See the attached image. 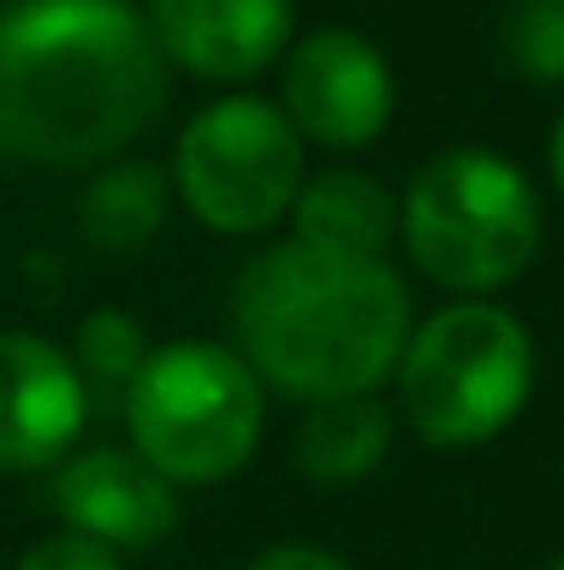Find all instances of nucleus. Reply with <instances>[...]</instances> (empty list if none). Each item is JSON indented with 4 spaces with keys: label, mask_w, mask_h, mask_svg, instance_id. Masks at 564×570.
Returning a JSON list of instances; mask_svg holds the SVG:
<instances>
[{
    "label": "nucleus",
    "mask_w": 564,
    "mask_h": 570,
    "mask_svg": "<svg viewBox=\"0 0 564 570\" xmlns=\"http://www.w3.org/2000/svg\"><path fill=\"white\" fill-rule=\"evenodd\" d=\"M398 238L437 288L487 299L537 261L543 205L515 161L493 150H448L409 178Z\"/></svg>",
    "instance_id": "7ed1b4c3"
},
{
    "label": "nucleus",
    "mask_w": 564,
    "mask_h": 570,
    "mask_svg": "<svg viewBox=\"0 0 564 570\" xmlns=\"http://www.w3.org/2000/svg\"><path fill=\"white\" fill-rule=\"evenodd\" d=\"M294 238L344 249V255H382L398 238V199L372 173H327L294 194Z\"/></svg>",
    "instance_id": "f8f14e48"
},
{
    "label": "nucleus",
    "mask_w": 564,
    "mask_h": 570,
    "mask_svg": "<svg viewBox=\"0 0 564 570\" xmlns=\"http://www.w3.org/2000/svg\"><path fill=\"white\" fill-rule=\"evenodd\" d=\"M238 355L288 399L321 404L376 393L409 344V288L387 255H344L321 244L260 249L232 288Z\"/></svg>",
    "instance_id": "f03ea898"
},
{
    "label": "nucleus",
    "mask_w": 564,
    "mask_h": 570,
    "mask_svg": "<svg viewBox=\"0 0 564 570\" xmlns=\"http://www.w3.org/2000/svg\"><path fill=\"white\" fill-rule=\"evenodd\" d=\"M172 184L188 216L210 233H266L294 210V194L305 184V139L294 134L283 106L260 95H221L184 128Z\"/></svg>",
    "instance_id": "423d86ee"
},
{
    "label": "nucleus",
    "mask_w": 564,
    "mask_h": 570,
    "mask_svg": "<svg viewBox=\"0 0 564 570\" xmlns=\"http://www.w3.org/2000/svg\"><path fill=\"white\" fill-rule=\"evenodd\" d=\"M145 355H150V338H145V327L128 316V311H89L83 322H78V333H72V366H78V377L83 387L89 382H100V387H128L133 372L145 366Z\"/></svg>",
    "instance_id": "4468645a"
},
{
    "label": "nucleus",
    "mask_w": 564,
    "mask_h": 570,
    "mask_svg": "<svg viewBox=\"0 0 564 570\" xmlns=\"http://www.w3.org/2000/svg\"><path fill=\"white\" fill-rule=\"evenodd\" d=\"M50 510L61 515L67 532L111 554H139L172 538L178 488L156 465H145L133 449H83V454L56 460Z\"/></svg>",
    "instance_id": "6e6552de"
},
{
    "label": "nucleus",
    "mask_w": 564,
    "mask_h": 570,
    "mask_svg": "<svg viewBox=\"0 0 564 570\" xmlns=\"http://www.w3.org/2000/svg\"><path fill=\"white\" fill-rule=\"evenodd\" d=\"M283 117L327 150H366L393 122V72L366 33L316 28L288 45Z\"/></svg>",
    "instance_id": "0eeeda50"
},
{
    "label": "nucleus",
    "mask_w": 564,
    "mask_h": 570,
    "mask_svg": "<svg viewBox=\"0 0 564 570\" xmlns=\"http://www.w3.org/2000/svg\"><path fill=\"white\" fill-rule=\"evenodd\" d=\"M244 570H355V566L327 554V549H310V543H277V549H260Z\"/></svg>",
    "instance_id": "f3484780"
},
{
    "label": "nucleus",
    "mask_w": 564,
    "mask_h": 570,
    "mask_svg": "<svg viewBox=\"0 0 564 570\" xmlns=\"http://www.w3.org/2000/svg\"><path fill=\"white\" fill-rule=\"evenodd\" d=\"M548 173H554V189L564 194V106L554 117V134H548Z\"/></svg>",
    "instance_id": "a211bd4d"
},
{
    "label": "nucleus",
    "mask_w": 564,
    "mask_h": 570,
    "mask_svg": "<svg viewBox=\"0 0 564 570\" xmlns=\"http://www.w3.org/2000/svg\"><path fill=\"white\" fill-rule=\"evenodd\" d=\"M128 443L172 488L227 482L249 465L266 432V393L244 355L221 344L150 350L128 382Z\"/></svg>",
    "instance_id": "39448f33"
},
{
    "label": "nucleus",
    "mask_w": 564,
    "mask_h": 570,
    "mask_svg": "<svg viewBox=\"0 0 564 570\" xmlns=\"http://www.w3.org/2000/svg\"><path fill=\"white\" fill-rule=\"evenodd\" d=\"M504 61L532 83H564V0H515L498 28Z\"/></svg>",
    "instance_id": "2eb2a0df"
},
{
    "label": "nucleus",
    "mask_w": 564,
    "mask_h": 570,
    "mask_svg": "<svg viewBox=\"0 0 564 570\" xmlns=\"http://www.w3.org/2000/svg\"><path fill=\"white\" fill-rule=\"evenodd\" d=\"M83 415L89 387L56 344L0 333V471H44L67 460Z\"/></svg>",
    "instance_id": "1a4fd4ad"
},
{
    "label": "nucleus",
    "mask_w": 564,
    "mask_h": 570,
    "mask_svg": "<svg viewBox=\"0 0 564 570\" xmlns=\"http://www.w3.org/2000/svg\"><path fill=\"white\" fill-rule=\"evenodd\" d=\"M548 570H564V560H560V566H548Z\"/></svg>",
    "instance_id": "6ab92c4d"
},
{
    "label": "nucleus",
    "mask_w": 564,
    "mask_h": 570,
    "mask_svg": "<svg viewBox=\"0 0 564 570\" xmlns=\"http://www.w3.org/2000/svg\"><path fill=\"white\" fill-rule=\"evenodd\" d=\"M167 106V56L128 0L0 6V156L100 167Z\"/></svg>",
    "instance_id": "f257e3e1"
},
{
    "label": "nucleus",
    "mask_w": 564,
    "mask_h": 570,
    "mask_svg": "<svg viewBox=\"0 0 564 570\" xmlns=\"http://www.w3.org/2000/svg\"><path fill=\"white\" fill-rule=\"evenodd\" d=\"M11 570H122V554L78 538V532H61V538H44L33 543Z\"/></svg>",
    "instance_id": "dca6fc26"
},
{
    "label": "nucleus",
    "mask_w": 564,
    "mask_h": 570,
    "mask_svg": "<svg viewBox=\"0 0 564 570\" xmlns=\"http://www.w3.org/2000/svg\"><path fill=\"white\" fill-rule=\"evenodd\" d=\"M167 205H172V184L156 161H117L83 189L78 227L95 249L122 255V249H145L161 233Z\"/></svg>",
    "instance_id": "ddd939ff"
},
{
    "label": "nucleus",
    "mask_w": 564,
    "mask_h": 570,
    "mask_svg": "<svg viewBox=\"0 0 564 570\" xmlns=\"http://www.w3.org/2000/svg\"><path fill=\"white\" fill-rule=\"evenodd\" d=\"M398 404L420 443L476 449L493 443L532 399L537 350L521 316L493 299H459L409 327L398 355Z\"/></svg>",
    "instance_id": "20e7f679"
},
{
    "label": "nucleus",
    "mask_w": 564,
    "mask_h": 570,
    "mask_svg": "<svg viewBox=\"0 0 564 570\" xmlns=\"http://www.w3.org/2000/svg\"><path fill=\"white\" fill-rule=\"evenodd\" d=\"M145 22L167 67L210 83H244L294 45L288 0H150Z\"/></svg>",
    "instance_id": "9d476101"
},
{
    "label": "nucleus",
    "mask_w": 564,
    "mask_h": 570,
    "mask_svg": "<svg viewBox=\"0 0 564 570\" xmlns=\"http://www.w3.org/2000/svg\"><path fill=\"white\" fill-rule=\"evenodd\" d=\"M393 449V410L376 393H349V399H321L305 410L294 432V465L316 488H349L366 482Z\"/></svg>",
    "instance_id": "9b49d317"
}]
</instances>
